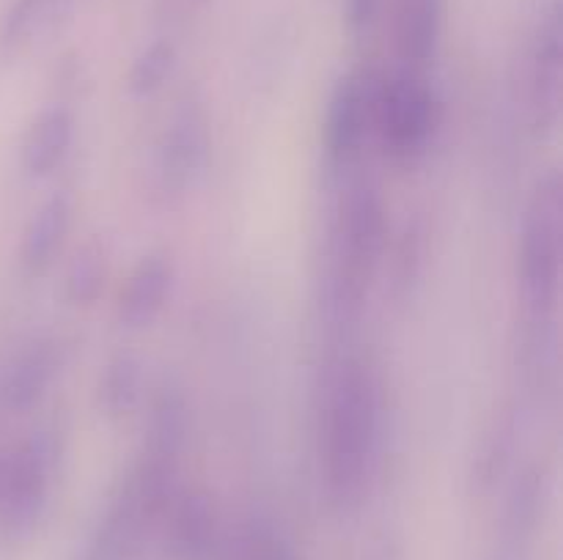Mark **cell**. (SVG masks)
Here are the masks:
<instances>
[{
    "instance_id": "6da1fadb",
    "label": "cell",
    "mask_w": 563,
    "mask_h": 560,
    "mask_svg": "<svg viewBox=\"0 0 563 560\" xmlns=\"http://www.w3.org/2000/svg\"><path fill=\"white\" fill-rule=\"evenodd\" d=\"M319 434L330 497L357 503L372 483L383 443V384L372 360L350 351L330 366Z\"/></svg>"
},
{
    "instance_id": "7a4b0ae2",
    "label": "cell",
    "mask_w": 563,
    "mask_h": 560,
    "mask_svg": "<svg viewBox=\"0 0 563 560\" xmlns=\"http://www.w3.org/2000/svg\"><path fill=\"white\" fill-rule=\"evenodd\" d=\"M388 247V206L372 181L346 187L330 228L328 313L335 324H352L363 313Z\"/></svg>"
},
{
    "instance_id": "3957f363",
    "label": "cell",
    "mask_w": 563,
    "mask_h": 560,
    "mask_svg": "<svg viewBox=\"0 0 563 560\" xmlns=\"http://www.w3.org/2000/svg\"><path fill=\"white\" fill-rule=\"evenodd\" d=\"M563 201L555 170L544 173L526 203L517 247V275L522 296L537 313L553 311L561 291Z\"/></svg>"
},
{
    "instance_id": "277c9868",
    "label": "cell",
    "mask_w": 563,
    "mask_h": 560,
    "mask_svg": "<svg viewBox=\"0 0 563 560\" xmlns=\"http://www.w3.org/2000/svg\"><path fill=\"white\" fill-rule=\"evenodd\" d=\"M440 126V99L421 71L401 66L379 77L374 135L396 163L423 157Z\"/></svg>"
},
{
    "instance_id": "5b68a950",
    "label": "cell",
    "mask_w": 563,
    "mask_h": 560,
    "mask_svg": "<svg viewBox=\"0 0 563 560\" xmlns=\"http://www.w3.org/2000/svg\"><path fill=\"white\" fill-rule=\"evenodd\" d=\"M379 77L372 69H352L335 82L324 115V146L335 165H352L372 141Z\"/></svg>"
},
{
    "instance_id": "8992f818",
    "label": "cell",
    "mask_w": 563,
    "mask_h": 560,
    "mask_svg": "<svg viewBox=\"0 0 563 560\" xmlns=\"http://www.w3.org/2000/svg\"><path fill=\"white\" fill-rule=\"evenodd\" d=\"M66 366V346L58 338H33L0 366V415H25Z\"/></svg>"
},
{
    "instance_id": "52a82bcc",
    "label": "cell",
    "mask_w": 563,
    "mask_h": 560,
    "mask_svg": "<svg viewBox=\"0 0 563 560\" xmlns=\"http://www.w3.org/2000/svg\"><path fill=\"white\" fill-rule=\"evenodd\" d=\"M561 80H563V20L559 3L550 9L539 25L537 42L528 66V104L533 124L553 130L561 115Z\"/></svg>"
},
{
    "instance_id": "ba28073f",
    "label": "cell",
    "mask_w": 563,
    "mask_h": 560,
    "mask_svg": "<svg viewBox=\"0 0 563 560\" xmlns=\"http://www.w3.org/2000/svg\"><path fill=\"white\" fill-rule=\"evenodd\" d=\"M207 159V126L196 104H185L165 130L157 152V176L163 192H185Z\"/></svg>"
},
{
    "instance_id": "9c48e42d",
    "label": "cell",
    "mask_w": 563,
    "mask_h": 560,
    "mask_svg": "<svg viewBox=\"0 0 563 560\" xmlns=\"http://www.w3.org/2000/svg\"><path fill=\"white\" fill-rule=\"evenodd\" d=\"M174 283L176 267L165 253H148V256H143L130 269L124 283H121L119 305H115V316H119L121 327H148L163 313V307L168 305Z\"/></svg>"
},
{
    "instance_id": "30bf717a",
    "label": "cell",
    "mask_w": 563,
    "mask_h": 560,
    "mask_svg": "<svg viewBox=\"0 0 563 560\" xmlns=\"http://www.w3.org/2000/svg\"><path fill=\"white\" fill-rule=\"evenodd\" d=\"M445 0H396V53L405 69L423 71L434 60L443 36Z\"/></svg>"
},
{
    "instance_id": "8fae6325",
    "label": "cell",
    "mask_w": 563,
    "mask_h": 560,
    "mask_svg": "<svg viewBox=\"0 0 563 560\" xmlns=\"http://www.w3.org/2000/svg\"><path fill=\"white\" fill-rule=\"evenodd\" d=\"M75 141V115L64 104L44 108L25 130L20 146V168L27 179H44L64 165Z\"/></svg>"
},
{
    "instance_id": "7c38bea8",
    "label": "cell",
    "mask_w": 563,
    "mask_h": 560,
    "mask_svg": "<svg viewBox=\"0 0 563 560\" xmlns=\"http://www.w3.org/2000/svg\"><path fill=\"white\" fill-rule=\"evenodd\" d=\"M71 228V198L66 192H55L33 212L22 231L20 264L27 275H44L58 258L66 236Z\"/></svg>"
},
{
    "instance_id": "4fadbf2b",
    "label": "cell",
    "mask_w": 563,
    "mask_h": 560,
    "mask_svg": "<svg viewBox=\"0 0 563 560\" xmlns=\"http://www.w3.org/2000/svg\"><path fill=\"white\" fill-rule=\"evenodd\" d=\"M143 399V368L132 355H119L99 377V406L110 417L130 415Z\"/></svg>"
},
{
    "instance_id": "5bb4252c",
    "label": "cell",
    "mask_w": 563,
    "mask_h": 560,
    "mask_svg": "<svg viewBox=\"0 0 563 560\" xmlns=\"http://www.w3.org/2000/svg\"><path fill=\"white\" fill-rule=\"evenodd\" d=\"M104 283H108V256L102 245L88 242L66 267L64 278V296L77 307H88L102 296Z\"/></svg>"
},
{
    "instance_id": "9a60e30c",
    "label": "cell",
    "mask_w": 563,
    "mask_h": 560,
    "mask_svg": "<svg viewBox=\"0 0 563 560\" xmlns=\"http://www.w3.org/2000/svg\"><path fill=\"white\" fill-rule=\"evenodd\" d=\"M176 69V47L165 38L152 42L146 49L137 53L132 60L130 71H126V88L132 97H154L165 82L170 80Z\"/></svg>"
},
{
    "instance_id": "2e32d148",
    "label": "cell",
    "mask_w": 563,
    "mask_h": 560,
    "mask_svg": "<svg viewBox=\"0 0 563 560\" xmlns=\"http://www.w3.org/2000/svg\"><path fill=\"white\" fill-rule=\"evenodd\" d=\"M60 0H16L0 25V44L5 49H16L31 42L58 11Z\"/></svg>"
},
{
    "instance_id": "e0dca14e",
    "label": "cell",
    "mask_w": 563,
    "mask_h": 560,
    "mask_svg": "<svg viewBox=\"0 0 563 560\" xmlns=\"http://www.w3.org/2000/svg\"><path fill=\"white\" fill-rule=\"evenodd\" d=\"M385 0H344V20L352 36H368L383 14Z\"/></svg>"
}]
</instances>
